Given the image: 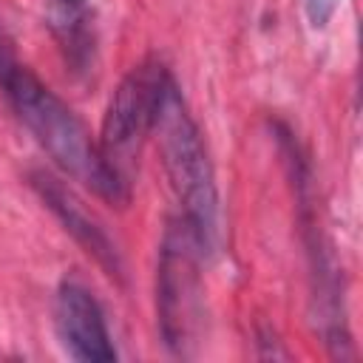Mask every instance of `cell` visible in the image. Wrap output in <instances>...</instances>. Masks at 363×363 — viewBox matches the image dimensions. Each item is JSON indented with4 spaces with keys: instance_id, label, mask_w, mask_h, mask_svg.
<instances>
[{
    "instance_id": "8992f818",
    "label": "cell",
    "mask_w": 363,
    "mask_h": 363,
    "mask_svg": "<svg viewBox=\"0 0 363 363\" xmlns=\"http://www.w3.org/2000/svg\"><path fill=\"white\" fill-rule=\"evenodd\" d=\"M34 187L43 196V201L51 207V213L65 224V230L85 247L88 255H94L111 275H119V255L116 247L111 244V238L105 235V230L82 210V204L74 199V193L54 176L48 173H34Z\"/></svg>"
},
{
    "instance_id": "5b68a950",
    "label": "cell",
    "mask_w": 363,
    "mask_h": 363,
    "mask_svg": "<svg viewBox=\"0 0 363 363\" xmlns=\"http://www.w3.org/2000/svg\"><path fill=\"white\" fill-rule=\"evenodd\" d=\"M54 323L62 349L74 360H91V363L116 360V349L111 343L102 306L82 284L62 281L54 303Z\"/></svg>"
},
{
    "instance_id": "7a4b0ae2",
    "label": "cell",
    "mask_w": 363,
    "mask_h": 363,
    "mask_svg": "<svg viewBox=\"0 0 363 363\" xmlns=\"http://www.w3.org/2000/svg\"><path fill=\"white\" fill-rule=\"evenodd\" d=\"M153 130L159 133L164 156L162 162L170 176V187L182 204V218L196 230L204 250H213L218 235V190L201 133L187 113L176 82H170L164 91Z\"/></svg>"
},
{
    "instance_id": "3957f363",
    "label": "cell",
    "mask_w": 363,
    "mask_h": 363,
    "mask_svg": "<svg viewBox=\"0 0 363 363\" xmlns=\"http://www.w3.org/2000/svg\"><path fill=\"white\" fill-rule=\"evenodd\" d=\"M204 244L196 230L179 218L170 221L162 244L159 261V323L162 337L173 354H190L196 335L201 329V284L199 258Z\"/></svg>"
},
{
    "instance_id": "6da1fadb",
    "label": "cell",
    "mask_w": 363,
    "mask_h": 363,
    "mask_svg": "<svg viewBox=\"0 0 363 363\" xmlns=\"http://www.w3.org/2000/svg\"><path fill=\"white\" fill-rule=\"evenodd\" d=\"M0 91L20 122L68 176L111 204L128 201V182L102 159L99 142L91 139L82 119L51 88H45L14 51L0 60Z\"/></svg>"
},
{
    "instance_id": "52a82bcc",
    "label": "cell",
    "mask_w": 363,
    "mask_h": 363,
    "mask_svg": "<svg viewBox=\"0 0 363 363\" xmlns=\"http://www.w3.org/2000/svg\"><path fill=\"white\" fill-rule=\"evenodd\" d=\"M337 3H340V0H306L303 6H306V20H309V26H312V28H323V26L332 20Z\"/></svg>"
},
{
    "instance_id": "277c9868",
    "label": "cell",
    "mask_w": 363,
    "mask_h": 363,
    "mask_svg": "<svg viewBox=\"0 0 363 363\" xmlns=\"http://www.w3.org/2000/svg\"><path fill=\"white\" fill-rule=\"evenodd\" d=\"M170 82L173 77L167 74V68L150 60L133 68L113 91V99L102 122L99 150L102 159L111 164V170L119 173L125 182H128V170L133 167L142 150V142L147 139V133H153L159 105Z\"/></svg>"
}]
</instances>
